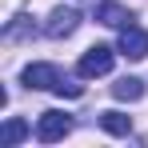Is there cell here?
Wrapping results in <instances>:
<instances>
[{
	"label": "cell",
	"mask_w": 148,
	"mask_h": 148,
	"mask_svg": "<svg viewBox=\"0 0 148 148\" xmlns=\"http://www.w3.org/2000/svg\"><path fill=\"white\" fill-rule=\"evenodd\" d=\"M68 132H72V116H68V112H60V108L40 112V120H36V140H40V144H56V140H64Z\"/></svg>",
	"instance_id": "6da1fadb"
},
{
	"label": "cell",
	"mask_w": 148,
	"mask_h": 148,
	"mask_svg": "<svg viewBox=\"0 0 148 148\" xmlns=\"http://www.w3.org/2000/svg\"><path fill=\"white\" fill-rule=\"evenodd\" d=\"M112 60H116V52L108 48V44H92V48L80 56L76 72L84 76V80H92V76H108V72H112Z\"/></svg>",
	"instance_id": "7a4b0ae2"
},
{
	"label": "cell",
	"mask_w": 148,
	"mask_h": 148,
	"mask_svg": "<svg viewBox=\"0 0 148 148\" xmlns=\"http://www.w3.org/2000/svg\"><path fill=\"white\" fill-rule=\"evenodd\" d=\"M24 84L36 88V92H56V88L64 84V72H60L56 64H28L24 68Z\"/></svg>",
	"instance_id": "3957f363"
},
{
	"label": "cell",
	"mask_w": 148,
	"mask_h": 148,
	"mask_svg": "<svg viewBox=\"0 0 148 148\" xmlns=\"http://www.w3.org/2000/svg\"><path fill=\"white\" fill-rule=\"evenodd\" d=\"M116 52L128 56V60H144V56H148V32L136 28V24L120 28V44H116Z\"/></svg>",
	"instance_id": "277c9868"
},
{
	"label": "cell",
	"mask_w": 148,
	"mask_h": 148,
	"mask_svg": "<svg viewBox=\"0 0 148 148\" xmlns=\"http://www.w3.org/2000/svg\"><path fill=\"white\" fill-rule=\"evenodd\" d=\"M76 28H80V12H76V8H56L48 16V24H44V36L64 40V36H72Z\"/></svg>",
	"instance_id": "5b68a950"
},
{
	"label": "cell",
	"mask_w": 148,
	"mask_h": 148,
	"mask_svg": "<svg viewBox=\"0 0 148 148\" xmlns=\"http://www.w3.org/2000/svg\"><path fill=\"white\" fill-rule=\"evenodd\" d=\"M96 20L100 24H112V28H128L132 24V12H128L124 4H116V0H104L96 8Z\"/></svg>",
	"instance_id": "8992f818"
},
{
	"label": "cell",
	"mask_w": 148,
	"mask_h": 148,
	"mask_svg": "<svg viewBox=\"0 0 148 148\" xmlns=\"http://www.w3.org/2000/svg\"><path fill=\"white\" fill-rule=\"evenodd\" d=\"M100 128L112 132V136H128V132H132V120H128L124 112H116V108H108V112H100Z\"/></svg>",
	"instance_id": "52a82bcc"
},
{
	"label": "cell",
	"mask_w": 148,
	"mask_h": 148,
	"mask_svg": "<svg viewBox=\"0 0 148 148\" xmlns=\"http://www.w3.org/2000/svg\"><path fill=\"white\" fill-rule=\"evenodd\" d=\"M112 96H116V100H140V96H144V80L124 76V80H116V84H112Z\"/></svg>",
	"instance_id": "ba28073f"
},
{
	"label": "cell",
	"mask_w": 148,
	"mask_h": 148,
	"mask_svg": "<svg viewBox=\"0 0 148 148\" xmlns=\"http://www.w3.org/2000/svg\"><path fill=\"white\" fill-rule=\"evenodd\" d=\"M24 136H28V124H24V120H16V116H12V120H4V128H0V144H4V148L20 144Z\"/></svg>",
	"instance_id": "9c48e42d"
}]
</instances>
